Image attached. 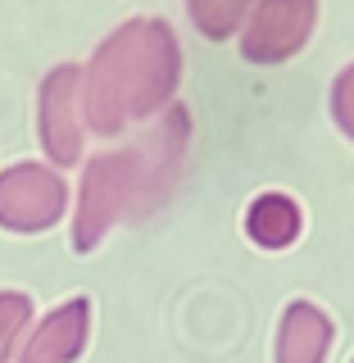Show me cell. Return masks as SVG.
<instances>
[{"mask_svg": "<svg viewBox=\"0 0 354 363\" xmlns=\"http://www.w3.org/2000/svg\"><path fill=\"white\" fill-rule=\"evenodd\" d=\"M350 363H354V359H350Z\"/></svg>", "mask_w": 354, "mask_h": 363, "instance_id": "obj_13", "label": "cell"}, {"mask_svg": "<svg viewBox=\"0 0 354 363\" xmlns=\"http://www.w3.org/2000/svg\"><path fill=\"white\" fill-rule=\"evenodd\" d=\"M37 141L50 168H77L87 159V113H82V68L55 64L37 86Z\"/></svg>", "mask_w": 354, "mask_h": 363, "instance_id": "obj_4", "label": "cell"}, {"mask_svg": "<svg viewBox=\"0 0 354 363\" xmlns=\"http://www.w3.org/2000/svg\"><path fill=\"white\" fill-rule=\"evenodd\" d=\"M32 323H37V304L28 291L0 286V363H14L23 340H28Z\"/></svg>", "mask_w": 354, "mask_h": 363, "instance_id": "obj_11", "label": "cell"}, {"mask_svg": "<svg viewBox=\"0 0 354 363\" xmlns=\"http://www.w3.org/2000/svg\"><path fill=\"white\" fill-rule=\"evenodd\" d=\"M241 232L250 245L277 255V250H291L304 236V209L287 191H259L241 213Z\"/></svg>", "mask_w": 354, "mask_h": 363, "instance_id": "obj_9", "label": "cell"}, {"mask_svg": "<svg viewBox=\"0 0 354 363\" xmlns=\"http://www.w3.org/2000/svg\"><path fill=\"white\" fill-rule=\"evenodd\" d=\"M132 150H136V168H141L132 218H150L155 209L168 204V196H173L177 182H182L187 150H191V109L187 105H168Z\"/></svg>", "mask_w": 354, "mask_h": 363, "instance_id": "obj_5", "label": "cell"}, {"mask_svg": "<svg viewBox=\"0 0 354 363\" xmlns=\"http://www.w3.org/2000/svg\"><path fill=\"white\" fill-rule=\"evenodd\" d=\"M327 109H332V123L341 128V136L354 145V60L332 77V96H327Z\"/></svg>", "mask_w": 354, "mask_h": 363, "instance_id": "obj_12", "label": "cell"}, {"mask_svg": "<svg viewBox=\"0 0 354 363\" xmlns=\"http://www.w3.org/2000/svg\"><path fill=\"white\" fill-rule=\"evenodd\" d=\"M68 177L45 159H18L0 168V232L9 236H41L68 218Z\"/></svg>", "mask_w": 354, "mask_h": 363, "instance_id": "obj_3", "label": "cell"}, {"mask_svg": "<svg viewBox=\"0 0 354 363\" xmlns=\"http://www.w3.org/2000/svg\"><path fill=\"white\" fill-rule=\"evenodd\" d=\"M182 41L168 18H128L91 50L82 64V113L87 132L123 136L132 123H155L177 105Z\"/></svg>", "mask_w": 354, "mask_h": 363, "instance_id": "obj_1", "label": "cell"}, {"mask_svg": "<svg viewBox=\"0 0 354 363\" xmlns=\"http://www.w3.org/2000/svg\"><path fill=\"white\" fill-rule=\"evenodd\" d=\"M336 345V323L323 304L314 300H291L277 313L272 332V363H327Z\"/></svg>", "mask_w": 354, "mask_h": 363, "instance_id": "obj_8", "label": "cell"}, {"mask_svg": "<svg viewBox=\"0 0 354 363\" xmlns=\"http://www.w3.org/2000/svg\"><path fill=\"white\" fill-rule=\"evenodd\" d=\"M91 323H96L91 295H68L64 304L32 323L14 363H77L91 345Z\"/></svg>", "mask_w": 354, "mask_h": 363, "instance_id": "obj_7", "label": "cell"}, {"mask_svg": "<svg viewBox=\"0 0 354 363\" xmlns=\"http://www.w3.org/2000/svg\"><path fill=\"white\" fill-rule=\"evenodd\" d=\"M255 0H187V18L204 41H236Z\"/></svg>", "mask_w": 354, "mask_h": 363, "instance_id": "obj_10", "label": "cell"}, {"mask_svg": "<svg viewBox=\"0 0 354 363\" xmlns=\"http://www.w3.org/2000/svg\"><path fill=\"white\" fill-rule=\"evenodd\" d=\"M136 182H141V168H136L132 145L100 150V155L82 159L73 218H68V245H73L77 255H96L114 227H118L123 218H132Z\"/></svg>", "mask_w": 354, "mask_h": 363, "instance_id": "obj_2", "label": "cell"}, {"mask_svg": "<svg viewBox=\"0 0 354 363\" xmlns=\"http://www.w3.org/2000/svg\"><path fill=\"white\" fill-rule=\"evenodd\" d=\"M318 28V0H255L236 50L255 68H277L291 64L304 45L314 41Z\"/></svg>", "mask_w": 354, "mask_h": 363, "instance_id": "obj_6", "label": "cell"}]
</instances>
